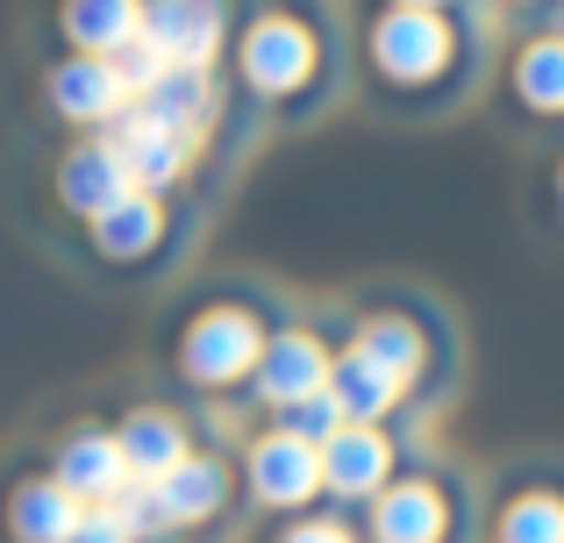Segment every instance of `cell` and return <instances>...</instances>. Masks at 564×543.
Listing matches in <instances>:
<instances>
[{
  "label": "cell",
  "mask_w": 564,
  "mask_h": 543,
  "mask_svg": "<svg viewBox=\"0 0 564 543\" xmlns=\"http://www.w3.org/2000/svg\"><path fill=\"white\" fill-rule=\"evenodd\" d=\"M122 194H137V186H129V165L115 158L108 137H72L65 151H57L51 200H57V215H65V222H94V215L115 208Z\"/></svg>",
  "instance_id": "obj_19"
},
{
  "label": "cell",
  "mask_w": 564,
  "mask_h": 543,
  "mask_svg": "<svg viewBox=\"0 0 564 543\" xmlns=\"http://www.w3.org/2000/svg\"><path fill=\"white\" fill-rule=\"evenodd\" d=\"M500 8H508L514 22H529V29H536V22H543V8H551V0H494V14H500Z\"/></svg>",
  "instance_id": "obj_27"
},
{
  "label": "cell",
  "mask_w": 564,
  "mask_h": 543,
  "mask_svg": "<svg viewBox=\"0 0 564 543\" xmlns=\"http://www.w3.org/2000/svg\"><path fill=\"white\" fill-rule=\"evenodd\" d=\"M536 29H551V36H564V0H551V8H543V22Z\"/></svg>",
  "instance_id": "obj_28"
},
{
  "label": "cell",
  "mask_w": 564,
  "mask_h": 543,
  "mask_svg": "<svg viewBox=\"0 0 564 543\" xmlns=\"http://www.w3.org/2000/svg\"><path fill=\"white\" fill-rule=\"evenodd\" d=\"M414 436H400L393 422H344V430L322 436V501L329 508H350L358 515L365 501L386 487V479L400 473V458H408Z\"/></svg>",
  "instance_id": "obj_11"
},
{
  "label": "cell",
  "mask_w": 564,
  "mask_h": 543,
  "mask_svg": "<svg viewBox=\"0 0 564 543\" xmlns=\"http://www.w3.org/2000/svg\"><path fill=\"white\" fill-rule=\"evenodd\" d=\"M236 479H243V501L258 515H301L322 501V450L293 436L286 422H258L236 444Z\"/></svg>",
  "instance_id": "obj_10"
},
{
  "label": "cell",
  "mask_w": 564,
  "mask_h": 543,
  "mask_svg": "<svg viewBox=\"0 0 564 543\" xmlns=\"http://www.w3.org/2000/svg\"><path fill=\"white\" fill-rule=\"evenodd\" d=\"M329 344H350L379 365L408 401V430L429 436L436 415H451L465 393V322L422 279H379L336 307H315Z\"/></svg>",
  "instance_id": "obj_4"
},
{
  "label": "cell",
  "mask_w": 564,
  "mask_h": 543,
  "mask_svg": "<svg viewBox=\"0 0 564 543\" xmlns=\"http://www.w3.org/2000/svg\"><path fill=\"white\" fill-rule=\"evenodd\" d=\"M43 100H51V115L72 129V137H100V129L129 108V94L115 86L108 57H86V51H57L51 57V72H43Z\"/></svg>",
  "instance_id": "obj_18"
},
{
  "label": "cell",
  "mask_w": 564,
  "mask_h": 543,
  "mask_svg": "<svg viewBox=\"0 0 564 543\" xmlns=\"http://www.w3.org/2000/svg\"><path fill=\"white\" fill-rule=\"evenodd\" d=\"M129 108L143 115V122H158V129H172V137H186V143H215V129H221V108H229V86H221V72H200V65H165L151 86H143Z\"/></svg>",
  "instance_id": "obj_17"
},
{
  "label": "cell",
  "mask_w": 564,
  "mask_h": 543,
  "mask_svg": "<svg viewBox=\"0 0 564 543\" xmlns=\"http://www.w3.org/2000/svg\"><path fill=\"white\" fill-rule=\"evenodd\" d=\"M43 473H51L79 508H115L129 487H137L122 444H115V422H72V430L51 444V465H43Z\"/></svg>",
  "instance_id": "obj_15"
},
{
  "label": "cell",
  "mask_w": 564,
  "mask_h": 543,
  "mask_svg": "<svg viewBox=\"0 0 564 543\" xmlns=\"http://www.w3.org/2000/svg\"><path fill=\"white\" fill-rule=\"evenodd\" d=\"M329 358H336L329 329H322L307 307H293V315L272 329V344H264L258 372H250V387H243V415L279 422L286 408H301L307 393L329 387Z\"/></svg>",
  "instance_id": "obj_9"
},
{
  "label": "cell",
  "mask_w": 564,
  "mask_h": 543,
  "mask_svg": "<svg viewBox=\"0 0 564 543\" xmlns=\"http://www.w3.org/2000/svg\"><path fill=\"white\" fill-rule=\"evenodd\" d=\"M236 22H243V0H143V43L165 65L221 72L229 43H236Z\"/></svg>",
  "instance_id": "obj_12"
},
{
  "label": "cell",
  "mask_w": 564,
  "mask_h": 543,
  "mask_svg": "<svg viewBox=\"0 0 564 543\" xmlns=\"http://www.w3.org/2000/svg\"><path fill=\"white\" fill-rule=\"evenodd\" d=\"M79 515H86V508L72 501L43 465H36V473H22L8 487V501H0V530H8V543H72Z\"/></svg>",
  "instance_id": "obj_20"
},
{
  "label": "cell",
  "mask_w": 564,
  "mask_h": 543,
  "mask_svg": "<svg viewBox=\"0 0 564 543\" xmlns=\"http://www.w3.org/2000/svg\"><path fill=\"white\" fill-rule=\"evenodd\" d=\"M221 86H229V108L200 165V186L215 200L229 194V180L264 137H301L350 100L358 72H350L344 14L329 0H243Z\"/></svg>",
  "instance_id": "obj_1"
},
{
  "label": "cell",
  "mask_w": 564,
  "mask_h": 543,
  "mask_svg": "<svg viewBox=\"0 0 564 543\" xmlns=\"http://www.w3.org/2000/svg\"><path fill=\"white\" fill-rule=\"evenodd\" d=\"M293 315V293L258 272H215L172 301L165 329H158V387L165 401L193 408V415H221L243 408V387L258 372L272 329Z\"/></svg>",
  "instance_id": "obj_3"
},
{
  "label": "cell",
  "mask_w": 564,
  "mask_h": 543,
  "mask_svg": "<svg viewBox=\"0 0 564 543\" xmlns=\"http://www.w3.org/2000/svg\"><path fill=\"white\" fill-rule=\"evenodd\" d=\"M500 100L522 129H564V36L551 29H522L500 57Z\"/></svg>",
  "instance_id": "obj_13"
},
{
  "label": "cell",
  "mask_w": 564,
  "mask_h": 543,
  "mask_svg": "<svg viewBox=\"0 0 564 543\" xmlns=\"http://www.w3.org/2000/svg\"><path fill=\"white\" fill-rule=\"evenodd\" d=\"M57 43L86 57H108L143 36V0H57Z\"/></svg>",
  "instance_id": "obj_22"
},
{
  "label": "cell",
  "mask_w": 564,
  "mask_h": 543,
  "mask_svg": "<svg viewBox=\"0 0 564 543\" xmlns=\"http://www.w3.org/2000/svg\"><path fill=\"white\" fill-rule=\"evenodd\" d=\"M100 137H108L115 158L129 165V186H137V194H186V186H200L207 151L186 143V137H172V129H158V122H143L137 108H122Z\"/></svg>",
  "instance_id": "obj_14"
},
{
  "label": "cell",
  "mask_w": 564,
  "mask_h": 543,
  "mask_svg": "<svg viewBox=\"0 0 564 543\" xmlns=\"http://www.w3.org/2000/svg\"><path fill=\"white\" fill-rule=\"evenodd\" d=\"M143 493H151V515L172 543L180 536H221L236 522V508H243V479H236V458L221 444H193Z\"/></svg>",
  "instance_id": "obj_7"
},
{
  "label": "cell",
  "mask_w": 564,
  "mask_h": 543,
  "mask_svg": "<svg viewBox=\"0 0 564 543\" xmlns=\"http://www.w3.org/2000/svg\"><path fill=\"white\" fill-rule=\"evenodd\" d=\"M108 72H115V86H122V94H129V100H137V94H143V86H151V79H158V72H165V57H158V51H151V43H143V36H137V43H122V51H108Z\"/></svg>",
  "instance_id": "obj_25"
},
{
  "label": "cell",
  "mask_w": 564,
  "mask_h": 543,
  "mask_svg": "<svg viewBox=\"0 0 564 543\" xmlns=\"http://www.w3.org/2000/svg\"><path fill=\"white\" fill-rule=\"evenodd\" d=\"M207 215H215L207 186L122 194L94 222H72V272L94 279V286H172L193 265V251H200Z\"/></svg>",
  "instance_id": "obj_5"
},
{
  "label": "cell",
  "mask_w": 564,
  "mask_h": 543,
  "mask_svg": "<svg viewBox=\"0 0 564 543\" xmlns=\"http://www.w3.org/2000/svg\"><path fill=\"white\" fill-rule=\"evenodd\" d=\"M350 94L393 129H436L486 100L500 72V14L494 0L471 8H386L372 0L350 36Z\"/></svg>",
  "instance_id": "obj_2"
},
{
  "label": "cell",
  "mask_w": 564,
  "mask_h": 543,
  "mask_svg": "<svg viewBox=\"0 0 564 543\" xmlns=\"http://www.w3.org/2000/svg\"><path fill=\"white\" fill-rule=\"evenodd\" d=\"M479 522H486L479 473L451 450H436L429 436H414L400 473L358 508L365 543H479Z\"/></svg>",
  "instance_id": "obj_6"
},
{
  "label": "cell",
  "mask_w": 564,
  "mask_h": 543,
  "mask_svg": "<svg viewBox=\"0 0 564 543\" xmlns=\"http://www.w3.org/2000/svg\"><path fill=\"white\" fill-rule=\"evenodd\" d=\"M479 543H564V450H529L486 479Z\"/></svg>",
  "instance_id": "obj_8"
},
{
  "label": "cell",
  "mask_w": 564,
  "mask_h": 543,
  "mask_svg": "<svg viewBox=\"0 0 564 543\" xmlns=\"http://www.w3.org/2000/svg\"><path fill=\"white\" fill-rule=\"evenodd\" d=\"M72 543H165V536L137 530V522L122 515V501H115V508H86L79 530H72Z\"/></svg>",
  "instance_id": "obj_24"
},
{
  "label": "cell",
  "mask_w": 564,
  "mask_h": 543,
  "mask_svg": "<svg viewBox=\"0 0 564 543\" xmlns=\"http://www.w3.org/2000/svg\"><path fill=\"white\" fill-rule=\"evenodd\" d=\"M264 543H365V530H358V515H350V508L315 501V508H301V515H279Z\"/></svg>",
  "instance_id": "obj_23"
},
{
  "label": "cell",
  "mask_w": 564,
  "mask_h": 543,
  "mask_svg": "<svg viewBox=\"0 0 564 543\" xmlns=\"http://www.w3.org/2000/svg\"><path fill=\"white\" fill-rule=\"evenodd\" d=\"M200 430H215V415H193V408L180 401H137V408H122L115 415V444H122V458H129V479L137 487H151L158 473H172V465L186 458L193 444H200Z\"/></svg>",
  "instance_id": "obj_16"
},
{
  "label": "cell",
  "mask_w": 564,
  "mask_h": 543,
  "mask_svg": "<svg viewBox=\"0 0 564 543\" xmlns=\"http://www.w3.org/2000/svg\"><path fill=\"white\" fill-rule=\"evenodd\" d=\"M551 237L564 243V143H557V165H551Z\"/></svg>",
  "instance_id": "obj_26"
},
{
  "label": "cell",
  "mask_w": 564,
  "mask_h": 543,
  "mask_svg": "<svg viewBox=\"0 0 564 543\" xmlns=\"http://www.w3.org/2000/svg\"><path fill=\"white\" fill-rule=\"evenodd\" d=\"M386 8H471V0H386Z\"/></svg>",
  "instance_id": "obj_29"
},
{
  "label": "cell",
  "mask_w": 564,
  "mask_h": 543,
  "mask_svg": "<svg viewBox=\"0 0 564 543\" xmlns=\"http://www.w3.org/2000/svg\"><path fill=\"white\" fill-rule=\"evenodd\" d=\"M329 401L344 408V422H393L400 436H414L400 387L365 358V350H350V344H336V358H329Z\"/></svg>",
  "instance_id": "obj_21"
}]
</instances>
